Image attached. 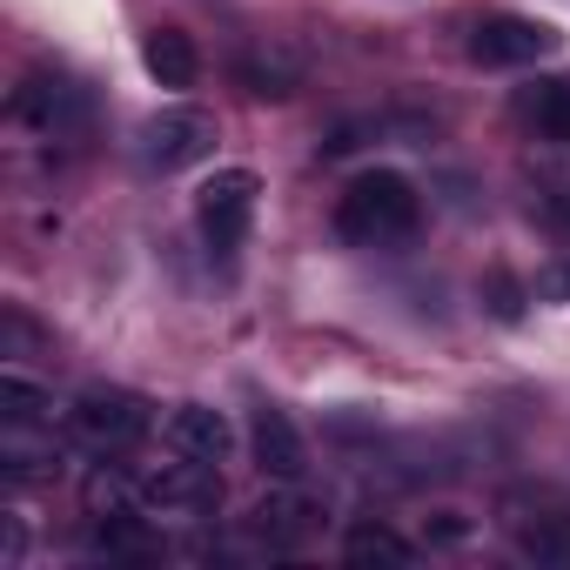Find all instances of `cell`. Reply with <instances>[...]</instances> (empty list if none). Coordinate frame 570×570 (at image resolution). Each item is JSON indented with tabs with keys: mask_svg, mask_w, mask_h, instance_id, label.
I'll use <instances>...</instances> for the list:
<instances>
[{
	"mask_svg": "<svg viewBox=\"0 0 570 570\" xmlns=\"http://www.w3.org/2000/svg\"><path fill=\"white\" fill-rule=\"evenodd\" d=\"M557 48H563V35L537 14H483L470 28V61H483V68H537Z\"/></svg>",
	"mask_w": 570,
	"mask_h": 570,
	"instance_id": "6",
	"label": "cell"
},
{
	"mask_svg": "<svg viewBox=\"0 0 570 570\" xmlns=\"http://www.w3.org/2000/svg\"><path fill=\"white\" fill-rule=\"evenodd\" d=\"M423 222V195L410 175L396 168H363L343 195H336V235L350 248H390V242H410Z\"/></svg>",
	"mask_w": 570,
	"mask_h": 570,
	"instance_id": "1",
	"label": "cell"
},
{
	"mask_svg": "<svg viewBox=\"0 0 570 570\" xmlns=\"http://www.w3.org/2000/svg\"><path fill=\"white\" fill-rule=\"evenodd\" d=\"M141 68L161 81V88H195L202 81V55H195V35L188 28H175V21H161V28H148L141 35Z\"/></svg>",
	"mask_w": 570,
	"mask_h": 570,
	"instance_id": "12",
	"label": "cell"
},
{
	"mask_svg": "<svg viewBox=\"0 0 570 570\" xmlns=\"http://www.w3.org/2000/svg\"><path fill=\"white\" fill-rule=\"evenodd\" d=\"M135 490H141L148 517H188V523H202L222 503V463H202V456L175 450V463H155L148 476H135Z\"/></svg>",
	"mask_w": 570,
	"mask_h": 570,
	"instance_id": "5",
	"label": "cell"
},
{
	"mask_svg": "<svg viewBox=\"0 0 570 570\" xmlns=\"http://www.w3.org/2000/svg\"><path fill=\"white\" fill-rule=\"evenodd\" d=\"M0 423H8V430H48L55 423V403L28 383V376H0Z\"/></svg>",
	"mask_w": 570,
	"mask_h": 570,
	"instance_id": "16",
	"label": "cell"
},
{
	"mask_svg": "<svg viewBox=\"0 0 570 570\" xmlns=\"http://www.w3.org/2000/svg\"><path fill=\"white\" fill-rule=\"evenodd\" d=\"M208 155H215V115H202V108H188V101L141 121V161H148V168L175 175V168H195V161H208Z\"/></svg>",
	"mask_w": 570,
	"mask_h": 570,
	"instance_id": "7",
	"label": "cell"
},
{
	"mask_svg": "<svg viewBox=\"0 0 570 570\" xmlns=\"http://www.w3.org/2000/svg\"><path fill=\"white\" fill-rule=\"evenodd\" d=\"M14 115H28L41 135H68V128L88 121V95L68 75H35V81L14 88Z\"/></svg>",
	"mask_w": 570,
	"mask_h": 570,
	"instance_id": "9",
	"label": "cell"
},
{
	"mask_svg": "<svg viewBox=\"0 0 570 570\" xmlns=\"http://www.w3.org/2000/svg\"><path fill=\"white\" fill-rule=\"evenodd\" d=\"M323 503L303 490V483H275L262 503H255V530L268 537V550H289V543H303L309 530H323Z\"/></svg>",
	"mask_w": 570,
	"mask_h": 570,
	"instance_id": "10",
	"label": "cell"
},
{
	"mask_svg": "<svg viewBox=\"0 0 570 570\" xmlns=\"http://www.w3.org/2000/svg\"><path fill=\"white\" fill-rule=\"evenodd\" d=\"M497 523L530 563H570V490L557 483H510L497 497Z\"/></svg>",
	"mask_w": 570,
	"mask_h": 570,
	"instance_id": "3",
	"label": "cell"
},
{
	"mask_svg": "<svg viewBox=\"0 0 570 570\" xmlns=\"http://www.w3.org/2000/svg\"><path fill=\"white\" fill-rule=\"evenodd\" d=\"M343 557H350V563H416V543H410V537H396L390 523L363 517V523H350Z\"/></svg>",
	"mask_w": 570,
	"mask_h": 570,
	"instance_id": "15",
	"label": "cell"
},
{
	"mask_svg": "<svg viewBox=\"0 0 570 570\" xmlns=\"http://www.w3.org/2000/svg\"><path fill=\"white\" fill-rule=\"evenodd\" d=\"M235 81H242L255 101H282V95L303 88V68H296V55H282V48H255V55L235 61Z\"/></svg>",
	"mask_w": 570,
	"mask_h": 570,
	"instance_id": "14",
	"label": "cell"
},
{
	"mask_svg": "<svg viewBox=\"0 0 570 570\" xmlns=\"http://www.w3.org/2000/svg\"><path fill=\"white\" fill-rule=\"evenodd\" d=\"M168 450L202 456V463H228V456H235V423H228L215 403H181V410L168 416Z\"/></svg>",
	"mask_w": 570,
	"mask_h": 570,
	"instance_id": "11",
	"label": "cell"
},
{
	"mask_svg": "<svg viewBox=\"0 0 570 570\" xmlns=\"http://www.w3.org/2000/svg\"><path fill=\"white\" fill-rule=\"evenodd\" d=\"M255 168H215L202 188H195V222H202V242L228 262L242 242H248V222H255Z\"/></svg>",
	"mask_w": 570,
	"mask_h": 570,
	"instance_id": "4",
	"label": "cell"
},
{
	"mask_svg": "<svg viewBox=\"0 0 570 570\" xmlns=\"http://www.w3.org/2000/svg\"><path fill=\"white\" fill-rule=\"evenodd\" d=\"M155 430V410L148 396L121 390V383H88L75 403H68V436L95 456H128L135 443H148Z\"/></svg>",
	"mask_w": 570,
	"mask_h": 570,
	"instance_id": "2",
	"label": "cell"
},
{
	"mask_svg": "<svg viewBox=\"0 0 570 570\" xmlns=\"http://www.w3.org/2000/svg\"><path fill=\"white\" fill-rule=\"evenodd\" d=\"M530 121H537L550 141H570V75H557V81H543V88L530 95Z\"/></svg>",
	"mask_w": 570,
	"mask_h": 570,
	"instance_id": "17",
	"label": "cell"
},
{
	"mask_svg": "<svg viewBox=\"0 0 570 570\" xmlns=\"http://www.w3.org/2000/svg\"><path fill=\"white\" fill-rule=\"evenodd\" d=\"M248 450H255V470L268 483H303L309 476V443L303 430L289 423V410H275V403H255L248 416Z\"/></svg>",
	"mask_w": 570,
	"mask_h": 570,
	"instance_id": "8",
	"label": "cell"
},
{
	"mask_svg": "<svg viewBox=\"0 0 570 570\" xmlns=\"http://www.w3.org/2000/svg\"><path fill=\"white\" fill-rule=\"evenodd\" d=\"M95 557L108 563H155L161 557V537L141 523V510H95Z\"/></svg>",
	"mask_w": 570,
	"mask_h": 570,
	"instance_id": "13",
	"label": "cell"
}]
</instances>
